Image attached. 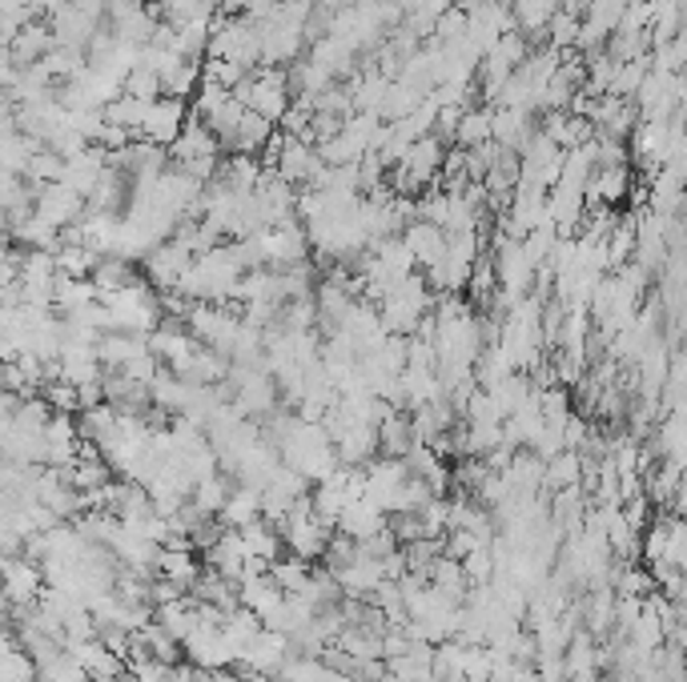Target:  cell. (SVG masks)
I'll return each mask as SVG.
<instances>
[{
  "mask_svg": "<svg viewBox=\"0 0 687 682\" xmlns=\"http://www.w3.org/2000/svg\"><path fill=\"white\" fill-rule=\"evenodd\" d=\"M170 153H173V161H178V165H185V161L218 157V153H222V145H218V136L205 129V121H201V116H185V125H181V133L173 136Z\"/></svg>",
  "mask_w": 687,
  "mask_h": 682,
  "instance_id": "obj_13",
  "label": "cell"
},
{
  "mask_svg": "<svg viewBox=\"0 0 687 682\" xmlns=\"http://www.w3.org/2000/svg\"><path fill=\"white\" fill-rule=\"evenodd\" d=\"M158 574L170 578V582H173L178 590H190L193 582H198V574H201L198 554H193V550H185V546H161Z\"/></svg>",
  "mask_w": 687,
  "mask_h": 682,
  "instance_id": "obj_22",
  "label": "cell"
},
{
  "mask_svg": "<svg viewBox=\"0 0 687 682\" xmlns=\"http://www.w3.org/2000/svg\"><path fill=\"white\" fill-rule=\"evenodd\" d=\"M121 93L125 96H138V101H158L161 96V81L153 69H145V64H133L125 73V81H121Z\"/></svg>",
  "mask_w": 687,
  "mask_h": 682,
  "instance_id": "obj_39",
  "label": "cell"
},
{
  "mask_svg": "<svg viewBox=\"0 0 687 682\" xmlns=\"http://www.w3.org/2000/svg\"><path fill=\"white\" fill-rule=\"evenodd\" d=\"M97 302V289L89 277H64V273H57L53 282V309H61L57 317H69L73 309H81V305Z\"/></svg>",
  "mask_w": 687,
  "mask_h": 682,
  "instance_id": "obj_26",
  "label": "cell"
},
{
  "mask_svg": "<svg viewBox=\"0 0 687 682\" xmlns=\"http://www.w3.org/2000/svg\"><path fill=\"white\" fill-rule=\"evenodd\" d=\"M205 567L213 570V574H222L225 582H242V574L250 570V554H245V542L238 530H222V535L213 538L210 546H205Z\"/></svg>",
  "mask_w": 687,
  "mask_h": 682,
  "instance_id": "obj_10",
  "label": "cell"
},
{
  "mask_svg": "<svg viewBox=\"0 0 687 682\" xmlns=\"http://www.w3.org/2000/svg\"><path fill=\"white\" fill-rule=\"evenodd\" d=\"M109 165V153L101 145H85L81 153H73V157H64V169H61V185H69L73 193H81V197H89V190L97 185V177L105 173Z\"/></svg>",
  "mask_w": 687,
  "mask_h": 682,
  "instance_id": "obj_12",
  "label": "cell"
},
{
  "mask_svg": "<svg viewBox=\"0 0 687 682\" xmlns=\"http://www.w3.org/2000/svg\"><path fill=\"white\" fill-rule=\"evenodd\" d=\"M101 302H105L109 314H113V329H125V334H149V329H158V322L165 317L161 294L145 282V277L125 285V289H117V294L101 297Z\"/></svg>",
  "mask_w": 687,
  "mask_h": 682,
  "instance_id": "obj_1",
  "label": "cell"
},
{
  "mask_svg": "<svg viewBox=\"0 0 687 682\" xmlns=\"http://www.w3.org/2000/svg\"><path fill=\"white\" fill-rule=\"evenodd\" d=\"M423 101H426L423 93H414L411 84H406V81H398V77H394V81L386 84V96H382L378 116H382V121H398V116H411L414 109L423 105Z\"/></svg>",
  "mask_w": 687,
  "mask_h": 682,
  "instance_id": "obj_30",
  "label": "cell"
},
{
  "mask_svg": "<svg viewBox=\"0 0 687 682\" xmlns=\"http://www.w3.org/2000/svg\"><path fill=\"white\" fill-rule=\"evenodd\" d=\"M579 478H583V458L575 450H559L547 466H543V486H550V490L579 486Z\"/></svg>",
  "mask_w": 687,
  "mask_h": 682,
  "instance_id": "obj_28",
  "label": "cell"
},
{
  "mask_svg": "<svg viewBox=\"0 0 687 682\" xmlns=\"http://www.w3.org/2000/svg\"><path fill=\"white\" fill-rule=\"evenodd\" d=\"M543 37H547V49H555V53H572L575 49V37H579V17L575 12H555L547 21V29H543Z\"/></svg>",
  "mask_w": 687,
  "mask_h": 682,
  "instance_id": "obj_37",
  "label": "cell"
},
{
  "mask_svg": "<svg viewBox=\"0 0 687 682\" xmlns=\"http://www.w3.org/2000/svg\"><path fill=\"white\" fill-rule=\"evenodd\" d=\"M414 426H411V409H391L378 421V454L382 458H406L414 446Z\"/></svg>",
  "mask_w": 687,
  "mask_h": 682,
  "instance_id": "obj_20",
  "label": "cell"
},
{
  "mask_svg": "<svg viewBox=\"0 0 687 682\" xmlns=\"http://www.w3.org/2000/svg\"><path fill=\"white\" fill-rule=\"evenodd\" d=\"M386 522H391V518L382 515L378 506L362 493V498H350V502L342 506V515H339V522H334V530H339L342 538H350V542H362V538H371V535H378V530H386Z\"/></svg>",
  "mask_w": 687,
  "mask_h": 682,
  "instance_id": "obj_11",
  "label": "cell"
},
{
  "mask_svg": "<svg viewBox=\"0 0 687 682\" xmlns=\"http://www.w3.org/2000/svg\"><path fill=\"white\" fill-rule=\"evenodd\" d=\"M310 61L322 64L334 81L346 73H354V64H358V53H354V44H346L342 37H322V41L310 44Z\"/></svg>",
  "mask_w": 687,
  "mask_h": 682,
  "instance_id": "obj_21",
  "label": "cell"
},
{
  "mask_svg": "<svg viewBox=\"0 0 687 682\" xmlns=\"http://www.w3.org/2000/svg\"><path fill=\"white\" fill-rule=\"evenodd\" d=\"M205 57L242 64V69H257V64H262V37H257V24L245 21V17H222V12H218Z\"/></svg>",
  "mask_w": 687,
  "mask_h": 682,
  "instance_id": "obj_2",
  "label": "cell"
},
{
  "mask_svg": "<svg viewBox=\"0 0 687 682\" xmlns=\"http://www.w3.org/2000/svg\"><path fill=\"white\" fill-rule=\"evenodd\" d=\"M41 64H44V73L53 77V84H61V81H73V77L85 69V53H81V49H64V44H53V49L41 57Z\"/></svg>",
  "mask_w": 687,
  "mask_h": 682,
  "instance_id": "obj_33",
  "label": "cell"
},
{
  "mask_svg": "<svg viewBox=\"0 0 687 682\" xmlns=\"http://www.w3.org/2000/svg\"><path fill=\"white\" fill-rule=\"evenodd\" d=\"M242 542H245V554H250V562H262V567H270L277 554H282V535H274V526L265 522V518H254V522H245L242 530Z\"/></svg>",
  "mask_w": 687,
  "mask_h": 682,
  "instance_id": "obj_24",
  "label": "cell"
},
{
  "mask_svg": "<svg viewBox=\"0 0 687 682\" xmlns=\"http://www.w3.org/2000/svg\"><path fill=\"white\" fill-rule=\"evenodd\" d=\"M265 570H270V578H274V587L282 590V594H297L310 578V562H302V558H294V554L274 558Z\"/></svg>",
  "mask_w": 687,
  "mask_h": 682,
  "instance_id": "obj_34",
  "label": "cell"
},
{
  "mask_svg": "<svg viewBox=\"0 0 687 682\" xmlns=\"http://www.w3.org/2000/svg\"><path fill=\"white\" fill-rule=\"evenodd\" d=\"M193 253L185 250V245L178 242V237H170V242L153 245V250L141 257V265H145V282L158 289V294H165V289H173L178 285V277L185 269H190Z\"/></svg>",
  "mask_w": 687,
  "mask_h": 682,
  "instance_id": "obj_6",
  "label": "cell"
},
{
  "mask_svg": "<svg viewBox=\"0 0 687 682\" xmlns=\"http://www.w3.org/2000/svg\"><path fill=\"white\" fill-rule=\"evenodd\" d=\"M145 109L149 101H138V96H113L105 109H101V116H105V125L113 129H125V133L141 136V125H145Z\"/></svg>",
  "mask_w": 687,
  "mask_h": 682,
  "instance_id": "obj_27",
  "label": "cell"
},
{
  "mask_svg": "<svg viewBox=\"0 0 687 682\" xmlns=\"http://www.w3.org/2000/svg\"><path fill=\"white\" fill-rule=\"evenodd\" d=\"M53 262H57V273H64V277H89L97 253L85 250V245H77V242H61L53 250Z\"/></svg>",
  "mask_w": 687,
  "mask_h": 682,
  "instance_id": "obj_35",
  "label": "cell"
},
{
  "mask_svg": "<svg viewBox=\"0 0 687 682\" xmlns=\"http://www.w3.org/2000/svg\"><path fill=\"white\" fill-rule=\"evenodd\" d=\"M627 141H632V149H635V161H639L647 173H656V169L667 161V141H671V129H667V121H639Z\"/></svg>",
  "mask_w": 687,
  "mask_h": 682,
  "instance_id": "obj_14",
  "label": "cell"
},
{
  "mask_svg": "<svg viewBox=\"0 0 687 682\" xmlns=\"http://www.w3.org/2000/svg\"><path fill=\"white\" fill-rule=\"evenodd\" d=\"M254 518H262V493L250 490V486H238V490L225 493L222 510H218V522H222L225 530H242V526L254 522Z\"/></svg>",
  "mask_w": 687,
  "mask_h": 682,
  "instance_id": "obj_23",
  "label": "cell"
},
{
  "mask_svg": "<svg viewBox=\"0 0 687 682\" xmlns=\"http://www.w3.org/2000/svg\"><path fill=\"white\" fill-rule=\"evenodd\" d=\"M149 354L145 334H125V329H109V334L97 337V362L105 369H121L129 366L133 357Z\"/></svg>",
  "mask_w": 687,
  "mask_h": 682,
  "instance_id": "obj_17",
  "label": "cell"
},
{
  "mask_svg": "<svg viewBox=\"0 0 687 682\" xmlns=\"http://www.w3.org/2000/svg\"><path fill=\"white\" fill-rule=\"evenodd\" d=\"M225 493H230V482H225L222 474H210V478H201L198 486H193L190 502L198 506L205 518H218V510H222Z\"/></svg>",
  "mask_w": 687,
  "mask_h": 682,
  "instance_id": "obj_36",
  "label": "cell"
},
{
  "mask_svg": "<svg viewBox=\"0 0 687 682\" xmlns=\"http://www.w3.org/2000/svg\"><path fill=\"white\" fill-rule=\"evenodd\" d=\"M89 282H93L97 289V302L109 294H117V289H125V285L141 282L138 269H133V262H125V257H113V253H97L93 269H89Z\"/></svg>",
  "mask_w": 687,
  "mask_h": 682,
  "instance_id": "obj_16",
  "label": "cell"
},
{
  "mask_svg": "<svg viewBox=\"0 0 687 682\" xmlns=\"http://www.w3.org/2000/svg\"><path fill=\"white\" fill-rule=\"evenodd\" d=\"M491 109L487 105H475L466 109L463 116H458V133H455V145L458 149H475V145H487L491 141Z\"/></svg>",
  "mask_w": 687,
  "mask_h": 682,
  "instance_id": "obj_29",
  "label": "cell"
},
{
  "mask_svg": "<svg viewBox=\"0 0 687 682\" xmlns=\"http://www.w3.org/2000/svg\"><path fill=\"white\" fill-rule=\"evenodd\" d=\"M627 190H632V169L627 165L595 169L592 181H587V190H583V197H587V205H607V210H615V205L627 197Z\"/></svg>",
  "mask_w": 687,
  "mask_h": 682,
  "instance_id": "obj_18",
  "label": "cell"
},
{
  "mask_svg": "<svg viewBox=\"0 0 687 682\" xmlns=\"http://www.w3.org/2000/svg\"><path fill=\"white\" fill-rule=\"evenodd\" d=\"M0 682H37V666L29 654L17 647V639L0 642Z\"/></svg>",
  "mask_w": 687,
  "mask_h": 682,
  "instance_id": "obj_32",
  "label": "cell"
},
{
  "mask_svg": "<svg viewBox=\"0 0 687 682\" xmlns=\"http://www.w3.org/2000/svg\"><path fill=\"white\" fill-rule=\"evenodd\" d=\"M81 454V434H77L73 414H53L44 421V450H41V466H53L64 470Z\"/></svg>",
  "mask_w": 687,
  "mask_h": 682,
  "instance_id": "obj_8",
  "label": "cell"
},
{
  "mask_svg": "<svg viewBox=\"0 0 687 682\" xmlns=\"http://www.w3.org/2000/svg\"><path fill=\"white\" fill-rule=\"evenodd\" d=\"M274 133H277L274 121H265V116H257V113L245 109L242 121H238V133H233L230 149L233 153H250V157H257V149H265V141H270Z\"/></svg>",
  "mask_w": 687,
  "mask_h": 682,
  "instance_id": "obj_25",
  "label": "cell"
},
{
  "mask_svg": "<svg viewBox=\"0 0 687 682\" xmlns=\"http://www.w3.org/2000/svg\"><path fill=\"white\" fill-rule=\"evenodd\" d=\"M185 116H190V105H185V101H178V96H158V101H149V109H145L141 136H145L149 145L170 149L173 136L185 125Z\"/></svg>",
  "mask_w": 687,
  "mask_h": 682,
  "instance_id": "obj_7",
  "label": "cell"
},
{
  "mask_svg": "<svg viewBox=\"0 0 687 682\" xmlns=\"http://www.w3.org/2000/svg\"><path fill=\"white\" fill-rule=\"evenodd\" d=\"M44 590V570L29 558H9V567L0 570V594L12 607H32Z\"/></svg>",
  "mask_w": 687,
  "mask_h": 682,
  "instance_id": "obj_9",
  "label": "cell"
},
{
  "mask_svg": "<svg viewBox=\"0 0 687 682\" xmlns=\"http://www.w3.org/2000/svg\"><path fill=\"white\" fill-rule=\"evenodd\" d=\"M32 213L41 221H49L57 233L73 230L77 221L85 217V197L81 193H73L69 185H61V181H49V185H32Z\"/></svg>",
  "mask_w": 687,
  "mask_h": 682,
  "instance_id": "obj_3",
  "label": "cell"
},
{
  "mask_svg": "<svg viewBox=\"0 0 687 682\" xmlns=\"http://www.w3.org/2000/svg\"><path fill=\"white\" fill-rule=\"evenodd\" d=\"M53 32H49V21H29V24H21V32L12 37V44H9V57H12V64L17 69H29V64H37L41 61L49 49H53Z\"/></svg>",
  "mask_w": 687,
  "mask_h": 682,
  "instance_id": "obj_19",
  "label": "cell"
},
{
  "mask_svg": "<svg viewBox=\"0 0 687 682\" xmlns=\"http://www.w3.org/2000/svg\"><path fill=\"white\" fill-rule=\"evenodd\" d=\"M257 245H262V262L270 269H290V265H302L310 253L306 230L297 221L286 225H270V230H257Z\"/></svg>",
  "mask_w": 687,
  "mask_h": 682,
  "instance_id": "obj_4",
  "label": "cell"
},
{
  "mask_svg": "<svg viewBox=\"0 0 687 682\" xmlns=\"http://www.w3.org/2000/svg\"><path fill=\"white\" fill-rule=\"evenodd\" d=\"M402 242H406V250H411L414 265H438L446 253V233L438 230V225H431V221H411L406 230L398 233Z\"/></svg>",
  "mask_w": 687,
  "mask_h": 682,
  "instance_id": "obj_15",
  "label": "cell"
},
{
  "mask_svg": "<svg viewBox=\"0 0 687 682\" xmlns=\"http://www.w3.org/2000/svg\"><path fill=\"white\" fill-rule=\"evenodd\" d=\"M201 81V61H178L170 69V73H161V96H178V101H185V96H193V89H198Z\"/></svg>",
  "mask_w": 687,
  "mask_h": 682,
  "instance_id": "obj_31",
  "label": "cell"
},
{
  "mask_svg": "<svg viewBox=\"0 0 687 682\" xmlns=\"http://www.w3.org/2000/svg\"><path fill=\"white\" fill-rule=\"evenodd\" d=\"M61 169H64V157H57L53 149H37L24 165V181L29 185H49V181H61Z\"/></svg>",
  "mask_w": 687,
  "mask_h": 682,
  "instance_id": "obj_38",
  "label": "cell"
},
{
  "mask_svg": "<svg viewBox=\"0 0 687 682\" xmlns=\"http://www.w3.org/2000/svg\"><path fill=\"white\" fill-rule=\"evenodd\" d=\"M101 21H97L93 12L77 9L69 0H53L49 4V32H53V41L64 44V49H81L85 53V44L97 37Z\"/></svg>",
  "mask_w": 687,
  "mask_h": 682,
  "instance_id": "obj_5",
  "label": "cell"
}]
</instances>
